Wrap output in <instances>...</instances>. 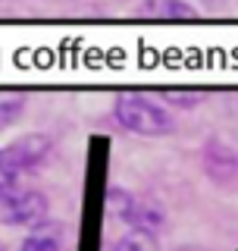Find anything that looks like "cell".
Listing matches in <instances>:
<instances>
[{
	"instance_id": "cell-1",
	"label": "cell",
	"mask_w": 238,
	"mask_h": 251,
	"mask_svg": "<svg viewBox=\"0 0 238 251\" xmlns=\"http://www.w3.org/2000/svg\"><path fill=\"white\" fill-rule=\"evenodd\" d=\"M113 113H116V123L125 132L141 135V138H166L176 132V116L169 113V107L157 104V100L144 98V94L122 91L113 100Z\"/></svg>"
},
{
	"instance_id": "cell-2",
	"label": "cell",
	"mask_w": 238,
	"mask_h": 251,
	"mask_svg": "<svg viewBox=\"0 0 238 251\" xmlns=\"http://www.w3.org/2000/svg\"><path fill=\"white\" fill-rule=\"evenodd\" d=\"M53 151V138L44 132H28V135L10 141L0 148V195L19 188V179L38 170Z\"/></svg>"
},
{
	"instance_id": "cell-3",
	"label": "cell",
	"mask_w": 238,
	"mask_h": 251,
	"mask_svg": "<svg viewBox=\"0 0 238 251\" xmlns=\"http://www.w3.org/2000/svg\"><path fill=\"white\" fill-rule=\"evenodd\" d=\"M107 210L119 220L132 226V229H144L150 235H160V229L166 226V214L157 201L141 198V195H132L129 188H110L107 192Z\"/></svg>"
},
{
	"instance_id": "cell-4",
	"label": "cell",
	"mask_w": 238,
	"mask_h": 251,
	"mask_svg": "<svg viewBox=\"0 0 238 251\" xmlns=\"http://www.w3.org/2000/svg\"><path fill=\"white\" fill-rule=\"evenodd\" d=\"M47 214H50V201H47L44 192L38 188H13V192L0 195V223L6 226H25V229H35V226L47 223Z\"/></svg>"
},
{
	"instance_id": "cell-5",
	"label": "cell",
	"mask_w": 238,
	"mask_h": 251,
	"mask_svg": "<svg viewBox=\"0 0 238 251\" xmlns=\"http://www.w3.org/2000/svg\"><path fill=\"white\" fill-rule=\"evenodd\" d=\"M63 223L57 220H47V223L35 226L25 239H22L19 251H63Z\"/></svg>"
},
{
	"instance_id": "cell-6",
	"label": "cell",
	"mask_w": 238,
	"mask_h": 251,
	"mask_svg": "<svg viewBox=\"0 0 238 251\" xmlns=\"http://www.w3.org/2000/svg\"><path fill=\"white\" fill-rule=\"evenodd\" d=\"M141 16H154V19H191L194 6L191 3H179V0H154V3H141Z\"/></svg>"
},
{
	"instance_id": "cell-7",
	"label": "cell",
	"mask_w": 238,
	"mask_h": 251,
	"mask_svg": "<svg viewBox=\"0 0 238 251\" xmlns=\"http://www.w3.org/2000/svg\"><path fill=\"white\" fill-rule=\"evenodd\" d=\"M25 107H28V98L22 91H0V132L10 129L13 123H19Z\"/></svg>"
},
{
	"instance_id": "cell-8",
	"label": "cell",
	"mask_w": 238,
	"mask_h": 251,
	"mask_svg": "<svg viewBox=\"0 0 238 251\" xmlns=\"http://www.w3.org/2000/svg\"><path fill=\"white\" fill-rule=\"evenodd\" d=\"M113 251H160V239L144 229H129L122 239H116Z\"/></svg>"
},
{
	"instance_id": "cell-9",
	"label": "cell",
	"mask_w": 238,
	"mask_h": 251,
	"mask_svg": "<svg viewBox=\"0 0 238 251\" xmlns=\"http://www.w3.org/2000/svg\"><path fill=\"white\" fill-rule=\"evenodd\" d=\"M163 100L166 104H176V107H194L201 98L194 91H163Z\"/></svg>"
},
{
	"instance_id": "cell-10",
	"label": "cell",
	"mask_w": 238,
	"mask_h": 251,
	"mask_svg": "<svg viewBox=\"0 0 238 251\" xmlns=\"http://www.w3.org/2000/svg\"><path fill=\"white\" fill-rule=\"evenodd\" d=\"M176 251H201V248H194V245H182V248H176Z\"/></svg>"
},
{
	"instance_id": "cell-11",
	"label": "cell",
	"mask_w": 238,
	"mask_h": 251,
	"mask_svg": "<svg viewBox=\"0 0 238 251\" xmlns=\"http://www.w3.org/2000/svg\"><path fill=\"white\" fill-rule=\"evenodd\" d=\"M0 251H3V248H0Z\"/></svg>"
}]
</instances>
